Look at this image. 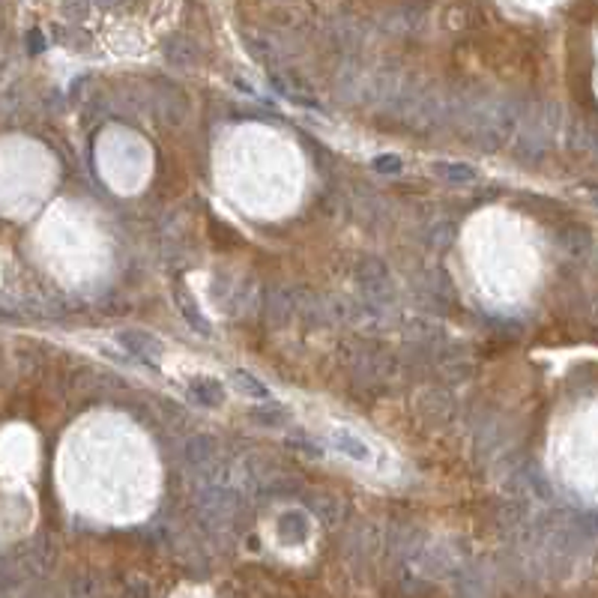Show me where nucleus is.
Masks as SVG:
<instances>
[{
    "mask_svg": "<svg viewBox=\"0 0 598 598\" xmlns=\"http://www.w3.org/2000/svg\"><path fill=\"white\" fill-rule=\"evenodd\" d=\"M431 171L449 183H472L479 177V168H472L470 162H443V159L431 162Z\"/></svg>",
    "mask_w": 598,
    "mask_h": 598,
    "instance_id": "f257e3e1",
    "label": "nucleus"
},
{
    "mask_svg": "<svg viewBox=\"0 0 598 598\" xmlns=\"http://www.w3.org/2000/svg\"><path fill=\"white\" fill-rule=\"evenodd\" d=\"M371 168H374L377 174H401L404 162H401L398 156L386 153V156H374V159H371Z\"/></svg>",
    "mask_w": 598,
    "mask_h": 598,
    "instance_id": "f03ea898",
    "label": "nucleus"
}]
</instances>
